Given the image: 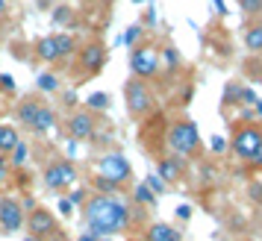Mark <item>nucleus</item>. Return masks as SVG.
<instances>
[{
  "instance_id": "f257e3e1",
  "label": "nucleus",
  "mask_w": 262,
  "mask_h": 241,
  "mask_svg": "<svg viewBox=\"0 0 262 241\" xmlns=\"http://www.w3.org/2000/svg\"><path fill=\"white\" fill-rule=\"evenodd\" d=\"M83 218H85V227L92 235H115L121 229L130 227V206L112 197V194H95L83 203Z\"/></svg>"
},
{
  "instance_id": "f03ea898",
  "label": "nucleus",
  "mask_w": 262,
  "mask_h": 241,
  "mask_svg": "<svg viewBox=\"0 0 262 241\" xmlns=\"http://www.w3.org/2000/svg\"><path fill=\"white\" fill-rule=\"evenodd\" d=\"M171 156H180V159H189L198 153L201 147V133H198V124L191 118H180L171 130H168V138H165Z\"/></svg>"
},
{
  "instance_id": "7ed1b4c3",
  "label": "nucleus",
  "mask_w": 262,
  "mask_h": 241,
  "mask_svg": "<svg viewBox=\"0 0 262 241\" xmlns=\"http://www.w3.org/2000/svg\"><path fill=\"white\" fill-rule=\"evenodd\" d=\"M133 177L130 162L121 156V153H106L95 162V180L109 185V188H118L121 182H127Z\"/></svg>"
},
{
  "instance_id": "20e7f679",
  "label": "nucleus",
  "mask_w": 262,
  "mask_h": 241,
  "mask_svg": "<svg viewBox=\"0 0 262 241\" xmlns=\"http://www.w3.org/2000/svg\"><path fill=\"white\" fill-rule=\"evenodd\" d=\"M124 100H127V109H130L133 118H144V115H150V109H154V91H150V85L139 80V77H133L124 83Z\"/></svg>"
},
{
  "instance_id": "39448f33",
  "label": "nucleus",
  "mask_w": 262,
  "mask_h": 241,
  "mask_svg": "<svg viewBox=\"0 0 262 241\" xmlns=\"http://www.w3.org/2000/svg\"><path fill=\"white\" fill-rule=\"evenodd\" d=\"M227 144H230V150L236 153V159H242V162H250V159H253V153H256V150H259V144H262L259 127H253V124L238 127Z\"/></svg>"
},
{
  "instance_id": "423d86ee",
  "label": "nucleus",
  "mask_w": 262,
  "mask_h": 241,
  "mask_svg": "<svg viewBox=\"0 0 262 241\" xmlns=\"http://www.w3.org/2000/svg\"><path fill=\"white\" fill-rule=\"evenodd\" d=\"M159 59H162V56H159V50H156L154 44H142V47L133 50L130 68L139 80H150V77L159 74Z\"/></svg>"
},
{
  "instance_id": "0eeeda50",
  "label": "nucleus",
  "mask_w": 262,
  "mask_h": 241,
  "mask_svg": "<svg viewBox=\"0 0 262 241\" xmlns=\"http://www.w3.org/2000/svg\"><path fill=\"white\" fill-rule=\"evenodd\" d=\"M74 180H77V168H74L68 159H56V162H50L48 168H45V182H48L50 191H62Z\"/></svg>"
},
{
  "instance_id": "6e6552de",
  "label": "nucleus",
  "mask_w": 262,
  "mask_h": 241,
  "mask_svg": "<svg viewBox=\"0 0 262 241\" xmlns=\"http://www.w3.org/2000/svg\"><path fill=\"white\" fill-rule=\"evenodd\" d=\"M27 212L21 209V203L15 197H0V229L3 232H18L24 229Z\"/></svg>"
},
{
  "instance_id": "1a4fd4ad",
  "label": "nucleus",
  "mask_w": 262,
  "mask_h": 241,
  "mask_svg": "<svg viewBox=\"0 0 262 241\" xmlns=\"http://www.w3.org/2000/svg\"><path fill=\"white\" fill-rule=\"evenodd\" d=\"M24 227L30 229V235H36V238H48L50 232H56V215L48 212V209H33V212H27L24 218Z\"/></svg>"
},
{
  "instance_id": "9d476101",
  "label": "nucleus",
  "mask_w": 262,
  "mask_h": 241,
  "mask_svg": "<svg viewBox=\"0 0 262 241\" xmlns=\"http://www.w3.org/2000/svg\"><path fill=\"white\" fill-rule=\"evenodd\" d=\"M103 65H106V47H103V44L92 41V44H85V47L80 50V68H83V77L100 74Z\"/></svg>"
},
{
  "instance_id": "9b49d317",
  "label": "nucleus",
  "mask_w": 262,
  "mask_h": 241,
  "mask_svg": "<svg viewBox=\"0 0 262 241\" xmlns=\"http://www.w3.org/2000/svg\"><path fill=\"white\" fill-rule=\"evenodd\" d=\"M65 124H68V133H71V138H77V141H85V138H92V135H95V115H92L89 109L71 112Z\"/></svg>"
},
{
  "instance_id": "f8f14e48",
  "label": "nucleus",
  "mask_w": 262,
  "mask_h": 241,
  "mask_svg": "<svg viewBox=\"0 0 262 241\" xmlns=\"http://www.w3.org/2000/svg\"><path fill=\"white\" fill-rule=\"evenodd\" d=\"M159 180L162 182H180L183 180V174H186V168H183V159L180 156H165L159 159Z\"/></svg>"
},
{
  "instance_id": "ddd939ff",
  "label": "nucleus",
  "mask_w": 262,
  "mask_h": 241,
  "mask_svg": "<svg viewBox=\"0 0 262 241\" xmlns=\"http://www.w3.org/2000/svg\"><path fill=\"white\" fill-rule=\"evenodd\" d=\"M144 241H183V235H180V229H174L171 224L156 221V224H150V227H147Z\"/></svg>"
},
{
  "instance_id": "4468645a",
  "label": "nucleus",
  "mask_w": 262,
  "mask_h": 241,
  "mask_svg": "<svg viewBox=\"0 0 262 241\" xmlns=\"http://www.w3.org/2000/svg\"><path fill=\"white\" fill-rule=\"evenodd\" d=\"M36 56L41 62H59V44H56V36H45V38H38V44H36Z\"/></svg>"
},
{
  "instance_id": "2eb2a0df",
  "label": "nucleus",
  "mask_w": 262,
  "mask_h": 241,
  "mask_svg": "<svg viewBox=\"0 0 262 241\" xmlns=\"http://www.w3.org/2000/svg\"><path fill=\"white\" fill-rule=\"evenodd\" d=\"M53 127H56V112L41 103V109H38V115H36V120H33L30 130H33V133H48V130H53Z\"/></svg>"
},
{
  "instance_id": "dca6fc26",
  "label": "nucleus",
  "mask_w": 262,
  "mask_h": 241,
  "mask_svg": "<svg viewBox=\"0 0 262 241\" xmlns=\"http://www.w3.org/2000/svg\"><path fill=\"white\" fill-rule=\"evenodd\" d=\"M21 141V135H18V130L15 127H9V124H0V156H9L12 153V147Z\"/></svg>"
},
{
  "instance_id": "f3484780",
  "label": "nucleus",
  "mask_w": 262,
  "mask_h": 241,
  "mask_svg": "<svg viewBox=\"0 0 262 241\" xmlns=\"http://www.w3.org/2000/svg\"><path fill=\"white\" fill-rule=\"evenodd\" d=\"M245 47L250 53H262V21H253L245 33Z\"/></svg>"
},
{
  "instance_id": "a211bd4d",
  "label": "nucleus",
  "mask_w": 262,
  "mask_h": 241,
  "mask_svg": "<svg viewBox=\"0 0 262 241\" xmlns=\"http://www.w3.org/2000/svg\"><path fill=\"white\" fill-rule=\"evenodd\" d=\"M38 109H41V103H38V100H21V103H18V120H21L24 127H33Z\"/></svg>"
},
{
  "instance_id": "6ab92c4d",
  "label": "nucleus",
  "mask_w": 262,
  "mask_h": 241,
  "mask_svg": "<svg viewBox=\"0 0 262 241\" xmlns=\"http://www.w3.org/2000/svg\"><path fill=\"white\" fill-rule=\"evenodd\" d=\"M56 44H59L62 59H68V56L77 53V41H74V36H68V33H56Z\"/></svg>"
},
{
  "instance_id": "aec40b11",
  "label": "nucleus",
  "mask_w": 262,
  "mask_h": 241,
  "mask_svg": "<svg viewBox=\"0 0 262 241\" xmlns=\"http://www.w3.org/2000/svg\"><path fill=\"white\" fill-rule=\"evenodd\" d=\"M36 85H38V91H56V88H59V80H56L53 74H38Z\"/></svg>"
},
{
  "instance_id": "412c9836",
  "label": "nucleus",
  "mask_w": 262,
  "mask_h": 241,
  "mask_svg": "<svg viewBox=\"0 0 262 241\" xmlns=\"http://www.w3.org/2000/svg\"><path fill=\"white\" fill-rule=\"evenodd\" d=\"M89 109H109V94L106 91H95V94H89Z\"/></svg>"
},
{
  "instance_id": "4be33fe9",
  "label": "nucleus",
  "mask_w": 262,
  "mask_h": 241,
  "mask_svg": "<svg viewBox=\"0 0 262 241\" xmlns=\"http://www.w3.org/2000/svg\"><path fill=\"white\" fill-rule=\"evenodd\" d=\"M9 165H15V168H18V165H24V159H27V144L24 141H18V144L12 147V153H9Z\"/></svg>"
},
{
  "instance_id": "5701e85b",
  "label": "nucleus",
  "mask_w": 262,
  "mask_h": 241,
  "mask_svg": "<svg viewBox=\"0 0 262 241\" xmlns=\"http://www.w3.org/2000/svg\"><path fill=\"white\" fill-rule=\"evenodd\" d=\"M238 9H242L245 15H250V18H253V15H259V12H262V0H238Z\"/></svg>"
},
{
  "instance_id": "b1692460",
  "label": "nucleus",
  "mask_w": 262,
  "mask_h": 241,
  "mask_svg": "<svg viewBox=\"0 0 262 241\" xmlns=\"http://www.w3.org/2000/svg\"><path fill=\"white\" fill-rule=\"evenodd\" d=\"M139 36H142V27H139V24H133L130 30H127L124 36H121V44H124V47H133V44L139 41Z\"/></svg>"
},
{
  "instance_id": "393cba45",
  "label": "nucleus",
  "mask_w": 262,
  "mask_h": 241,
  "mask_svg": "<svg viewBox=\"0 0 262 241\" xmlns=\"http://www.w3.org/2000/svg\"><path fill=\"white\" fill-rule=\"evenodd\" d=\"M136 200H139V203H147V206H154L156 203V194L150 191V188H147V185H139V188H136Z\"/></svg>"
},
{
  "instance_id": "a878e982",
  "label": "nucleus",
  "mask_w": 262,
  "mask_h": 241,
  "mask_svg": "<svg viewBox=\"0 0 262 241\" xmlns=\"http://www.w3.org/2000/svg\"><path fill=\"white\" fill-rule=\"evenodd\" d=\"M144 185H147L156 197H159V194H165V182L159 180V177H147V180H144Z\"/></svg>"
},
{
  "instance_id": "bb28decb",
  "label": "nucleus",
  "mask_w": 262,
  "mask_h": 241,
  "mask_svg": "<svg viewBox=\"0 0 262 241\" xmlns=\"http://www.w3.org/2000/svg\"><path fill=\"white\" fill-rule=\"evenodd\" d=\"M159 56H165V62L171 65V68H177V65H180V53H177V47H171V44H168Z\"/></svg>"
},
{
  "instance_id": "cd10ccee",
  "label": "nucleus",
  "mask_w": 262,
  "mask_h": 241,
  "mask_svg": "<svg viewBox=\"0 0 262 241\" xmlns=\"http://www.w3.org/2000/svg\"><path fill=\"white\" fill-rule=\"evenodd\" d=\"M238 100H242L245 106H253L259 97H256V91H253V88H238Z\"/></svg>"
},
{
  "instance_id": "c85d7f7f",
  "label": "nucleus",
  "mask_w": 262,
  "mask_h": 241,
  "mask_svg": "<svg viewBox=\"0 0 262 241\" xmlns=\"http://www.w3.org/2000/svg\"><path fill=\"white\" fill-rule=\"evenodd\" d=\"M209 150H212V153H224V150H227V138L212 135V138H209Z\"/></svg>"
},
{
  "instance_id": "c756f323",
  "label": "nucleus",
  "mask_w": 262,
  "mask_h": 241,
  "mask_svg": "<svg viewBox=\"0 0 262 241\" xmlns=\"http://www.w3.org/2000/svg\"><path fill=\"white\" fill-rule=\"evenodd\" d=\"M9 171H12V165H9V156H0V185L9 180Z\"/></svg>"
},
{
  "instance_id": "7c9ffc66",
  "label": "nucleus",
  "mask_w": 262,
  "mask_h": 241,
  "mask_svg": "<svg viewBox=\"0 0 262 241\" xmlns=\"http://www.w3.org/2000/svg\"><path fill=\"white\" fill-rule=\"evenodd\" d=\"M85 200H89V197H85V191H83V188H77V191H71V197H68V203H71V206H83Z\"/></svg>"
},
{
  "instance_id": "2f4dec72",
  "label": "nucleus",
  "mask_w": 262,
  "mask_h": 241,
  "mask_svg": "<svg viewBox=\"0 0 262 241\" xmlns=\"http://www.w3.org/2000/svg\"><path fill=\"white\" fill-rule=\"evenodd\" d=\"M68 18H71V9H68V6H59V9L53 12V21H68Z\"/></svg>"
},
{
  "instance_id": "473e14b6",
  "label": "nucleus",
  "mask_w": 262,
  "mask_h": 241,
  "mask_svg": "<svg viewBox=\"0 0 262 241\" xmlns=\"http://www.w3.org/2000/svg\"><path fill=\"white\" fill-rule=\"evenodd\" d=\"M0 88H6V91H12L15 88V80L9 77V74H0Z\"/></svg>"
},
{
  "instance_id": "72a5a7b5",
  "label": "nucleus",
  "mask_w": 262,
  "mask_h": 241,
  "mask_svg": "<svg viewBox=\"0 0 262 241\" xmlns=\"http://www.w3.org/2000/svg\"><path fill=\"white\" fill-rule=\"evenodd\" d=\"M177 218H180V221H189V218H191V206L183 203V206L177 209Z\"/></svg>"
},
{
  "instance_id": "f704fd0d",
  "label": "nucleus",
  "mask_w": 262,
  "mask_h": 241,
  "mask_svg": "<svg viewBox=\"0 0 262 241\" xmlns=\"http://www.w3.org/2000/svg\"><path fill=\"white\" fill-rule=\"evenodd\" d=\"M250 165H253V168H262V144H259V150L253 153V159H250Z\"/></svg>"
},
{
  "instance_id": "c9c22d12",
  "label": "nucleus",
  "mask_w": 262,
  "mask_h": 241,
  "mask_svg": "<svg viewBox=\"0 0 262 241\" xmlns=\"http://www.w3.org/2000/svg\"><path fill=\"white\" fill-rule=\"evenodd\" d=\"M41 241H71L68 235H62V232H50L48 238H41Z\"/></svg>"
},
{
  "instance_id": "e433bc0d",
  "label": "nucleus",
  "mask_w": 262,
  "mask_h": 241,
  "mask_svg": "<svg viewBox=\"0 0 262 241\" xmlns=\"http://www.w3.org/2000/svg\"><path fill=\"white\" fill-rule=\"evenodd\" d=\"M59 212L62 215H68V212H71V203H68V200H59Z\"/></svg>"
},
{
  "instance_id": "4c0bfd02",
  "label": "nucleus",
  "mask_w": 262,
  "mask_h": 241,
  "mask_svg": "<svg viewBox=\"0 0 262 241\" xmlns=\"http://www.w3.org/2000/svg\"><path fill=\"white\" fill-rule=\"evenodd\" d=\"M250 115H259V118H262V100H256V103H253V109H250Z\"/></svg>"
},
{
  "instance_id": "58836bf2",
  "label": "nucleus",
  "mask_w": 262,
  "mask_h": 241,
  "mask_svg": "<svg viewBox=\"0 0 262 241\" xmlns=\"http://www.w3.org/2000/svg\"><path fill=\"white\" fill-rule=\"evenodd\" d=\"M80 241H97V235H92V232H85V235H83Z\"/></svg>"
},
{
  "instance_id": "ea45409f",
  "label": "nucleus",
  "mask_w": 262,
  "mask_h": 241,
  "mask_svg": "<svg viewBox=\"0 0 262 241\" xmlns=\"http://www.w3.org/2000/svg\"><path fill=\"white\" fill-rule=\"evenodd\" d=\"M24 241H41V238H36V235H27V238Z\"/></svg>"
},
{
  "instance_id": "a19ab883",
  "label": "nucleus",
  "mask_w": 262,
  "mask_h": 241,
  "mask_svg": "<svg viewBox=\"0 0 262 241\" xmlns=\"http://www.w3.org/2000/svg\"><path fill=\"white\" fill-rule=\"evenodd\" d=\"M3 9H6V0H0V12H3Z\"/></svg>"
},
{
  "instance_id": "79ce46f5",
  "label": "nucleus",
  "mask_w": 262,
  "mask_h": 241,
  "mask_svg": "<svg viewBox=\"0 0 262 241\" xmlns=\"http://www.w3.org/2000/svg\"><path fill=\"white\" fill-rule=\"evenodd\" d=\"M92 3H109V0H92Z\"/></svg>"
},
{
  "instance_id": "37998d69",
  "label": "nucleus",
  "mask_w": 262,
  "mask_h": 241,
  "mask_svg": "<svg viewBox=\"0 0 262 241\" xmlns=\"http://www.w3.org/2000/svg\"><path fill=\"white\" fill-rule=\"evenodd\" d=\"M259 133H262V127H259Z\"/></svg>"
}]
</instances>
